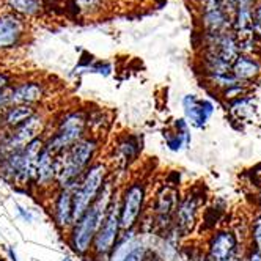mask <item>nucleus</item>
<instances>
[{
  "label": "nucleus",
  "instance_id": "obj_1",
  "mask_svg": "<svg viewBox=\"0 0 261 261\" xmlns=\"http://www.w3.org/2000/svg\"><path fill=\"white\" fill-rule=\"evenodd\" d=\"M114 186L107 179L104 188L101 189L98 198L93 201L91 206L72 223L69 233V247L74 253L87 255L91 250L93 241L96 238V233L102 223V219L107 213L109 204L114 198Z\"/></svg>",
  "mask_w": 261,
  "mask_h": 261
},
{
  "label": "nucleus",
  "instance_id": "obj_2",
  "mask_svg": "<svg viewBox=\"0 0 261 261\" xmlns=\"http://www.w3.org/2000/svg\"><path fill=\"white\" fill-rule=\"evenodd\" d=\"M107 165L104 162H93L85 170L81 184L72 192V216L76 222L93 204L107 181Z\"/></svg>",
  "mask_w": 261,
  "mask_h": 261
},
{
  "label": "nucleus",
  "instance_id": "obj_3",
  "mask_svg": "<svg viewBox=\"0 0 261 261\" xmlns=\"http://www.w3.org/2000/svg\"><path fill=\"white\" fill-rule=\"evenodd\" d=\"M87 129V115L82 110H72L63 114L59 120L55 133L44 140V148L50 154H59L84 137Z\"/></svg>",
  "mask_w": 261,
  "mask_h": 261
},
{
  "label": "nucleus",
  "instance_id": "obj_4",
  "mask_svg": "<svg viewBox=\"0 0 261 261\" xmlns=\"http://www.w3.org/2000/svg\"><path fill=\"white\" fill-rule=\"evenodd\" d=\"M120 201L115 198H112V203L109 204L107 213L102 219L101 227L96 233V238L93 241V252L96 256H106L110 255L112 249L115 247L117 241L120 238Z\"/></svg>",
  "mask_w": 261,
  "mask_h": 261
},
{
  "label": "nucleus",
  "instance_id": "obj_5",
  "mask_svg": "<svg viewBox=\"0 0 261 261\" xmlns=\"http://www.w3.org/2000/svg\"><path fill=\"white\" fill-rule=\"evenodd\" d=\"M145 184L142 181H133L127 184L120 200V227L121 230H133L143 211L145 204Z\"/></svg>",
  "mask_w": 261,
  "mask_h": 261
},
{
  "label": "nucleus",
  "instance_id": "obj_6",
  "mask_svg": "<svg viewBox=\"0 0 261 261\" xmlns=\"http://www.w3.org/2000/svg\"><path fill=\"white\" fill-rule=\"evenodd\" d=\"M27 35V21L11 11L0 13V50L19 46Z\"/></svg>",
  "mask_w": 261,
  "mask_h": 261
},
{
  "label": "nucleus",
  "instance_id": "obj_7",
  "mask_svg": "<svg viewBox=\"0 0 261 261\" xmlns=\"http://www.w3.org/2000/svg\"><path fill=\"white\" fill-rule=\"evenodd\" d=\"M182 109L188 124H192L197 129L206 126L210 118L214 114V104L208 99H198L195 95H186L182 98Z\"/></svg>",
  "mask_w": 261,
  "mask_h": 261
},
{
  "label": "nucleus",
  "instance_id": "obj_8",
  "mask_svg": "<svg viewBox=\"0 0 261 261\" xmlns=\"http://www.w3.org/2000/svg\"><path fill=\"white\" fill-rule=\"evenodd\" d=\"M46 96V85L41 81H22L10 87V106H35Z\"/></svg>",
  "mask_w": 261,
  "mask_h": 261
},
{
  "label": "nucleus",
  "instance_id": "obj_9",
  "mask_svg": "<svg viewBox=\"0 0 261 261\" xmlns=\"http://www.w3.org/2000/svg\"><path fill=\"white\" fill-rule=\"evenodd\" d=\"M208 256L213 261H231L238 256V239L231 231H217L211 236Z\"/></svg>",
  "mask_w": 261,
  "mask_h": 261
},
{
  "label": "nucleus",
  "instance_id": "obj_10",
  "mask_svg": "<svg viewBox=\"0 0 261 261\" xmlns=\"http://www.w3.org/2000/svg\"><path fill=\"white\" fill-rule=\"evenodd\" d=\"M52 214H54L55 225L60 230H68L72 227L74 216H72V192L71 191L59 189L57 195L54 197Z\"/></svg>",
  "mask_w": 261,
  "mask_h": 261
},
{
  "label": "nucleus",
  "instance_id": "obj_11",
  "mask_svg": "<svg viewBox=\"0 0 261 261\" xmlns=\"http://www.w3.org/2000/svg\"><path fill=\"white\" fill-rule=\"evenodd\" d=\"M197 211H198V201L195 194H189L176 206V230L182 234L188 236L195 225L197 220Z\"/></svg>",
  "mask_w": 261,
  "mask_h": 261
},
{
  "label": "nucleus",
  "instance_id": "obj_12",
  "mask_svg": "<svg viewBox=\"0 0 261 261\" xmlns=\"http://www.w3.org/2000/svg\"><path fill=\"white\" fill-rule=\"evenodd\" d=\"M178 192L172 186H165V188L158 194L154 201V213H156V222L161 223V220L165 219V222L170 223V217L173 211H176L178 206Z\"/></svg>",
  "mask_w": 261,
  "mask_h": 261
},
{
  "label": "nucleus",
  "instance_id": "obj_13",
  "mask_svg": "<svg viewBox=\"0 0 261 261\" xmlns=\"http://www.w3.org/2000/svg\"><path fill=\"white\" fill-rule=\"evenodd\" d=\"M8 11L17 14L22 19H35L44 11V0H4Z\"/></svg>",
  "mask_w": 261,
  "mask_h": 261
},
{
  "label": "nucleus",
  "instance_id": "obj_14",
  "mask_svg": "<svg viewBox=\"0 0 261 261\" xmlns=\"http://www.w3.org/2000/svg\"><path fill=\"white\" fill-rule=\"evenodd\" d=\"M55 181V158L50 154L46 148L40 153L35 165V184L38 186H49Z\"/></svg>",
  "mask_w": 261,
  "mask_h": 261
},
{
  "label": "nucleus",
  "instance_id": "obj_15",
  "mask_svg": "<svg viewBox=\"0 0 261 261\" xmlns=\"http://www.w3.org/2000/svg\"><path fill=\"white\" fill-rule=\"evenodd\" d=\"M261 71L259 63L249 57V55H238L231 63V74L238 79V82L255 79Z\"/></svg>",
  "mask_w": 261,
  "mask_h": 261
},
{
  "label": "nucleus",
  "instance_id": "obj_16",
  "mask_svg": "<svg viewBox=\"0 0 261 261\" xmlns=\"http://www.w3.org/2000/svg\"><path fill=\"white\" fill-rule=\"evenodd\" d=\"M36 110L35 106H10L4 114H0V118L4 120V124L8 126L10 129L16 127V126H19L22 124L25 120H29L32 115L36 114Z\"/></svg>",
  "mask_w": 261,
  "mask_h": 261
},
{
  "label": "nucleus",
  "instance_id": "obj_17",
  "mask_svg": "<svg viewBox=\"0 0 261 261\" xmlns=\"http://www.w3.org/2000/svg\"><path fill=\"white\" fill-rule=\"evenodd\" d=\"M203 24L206 25L208 32H217L222 33L230 25V17L223 8H211L204 10L203 14Z\"/></svg>",
  "mask_w": 261,
  "mask_h": 261
},
{
  "label": "nucleus",
  "instance_id": "obj_18",
  "mask_svg": "<svg viewBox=\"0 0 261 261\" xmlns=\"http://www.w3.org/2000/svg\"><path fill=\"white\" fill-rule=\"evenodd\" d=\"M117 150H118V154L121 158L120 161L123 162V165H127L129 162L136 161V158L139 156V153L142 150V146H140L137 137H134V136H126V137H123L118 142Z\"/></svg>",
  "mask_w": 261,
  "mask_h": 261
},
{
  "label": "nucleus",
  "instance_id": "obj_19",
  "mask_svg": "<svg viewBox=\"0 0 261 261\" xmlns=\"http://www.w3.org/2000/svg\"><path fill=\"white\" fill-rule=\"evenodd\" d=\"M164 139H165L167 148L173 153H178V151L184 150V148H188L192 140L189 129L175 130V133H164Z\"/></svg>",
  "mask_w": 261,
  "mask_h": 261
},
{
  "label": "nucleus",
  "instance_id": "obj_20",
  "mask_svg": "<svg viewBox=\"0 0 261 261\" xmlns=\"http://www.w3.org/2000/svg\"><path fill=\"white\" fill-rule=\"evenodd\" d=\"M76 2V7L82 11H96L99 8H102V2L104 0H74Z\"/></svg>",
  "mask_w": 261,
  "mask_h": 261
},
{
  "label": "nucleus",
  "instance_id": "obj_21",
  "mask_svg": "<svg viewBox=\"0 0 261 261\" xmlns=\"http://www.w3.org/2000/svg\"><path fill=\"white\" fill-rule=\"evenodd\" d=\"M143 253H145V246L139 241L137 244L126 253L123 261H143Z\"/></svg>",
  "mask_w": 261,
  "mask_h": 261
},
{
  "label": "nucleus",
  "instance_id": "obj_22",
  "mask_svg": "<svg viewBox=\"0 0 261 261\" xmlns=\"http://www.w3.org/2000/svg\"><path fill=\"white\" fill-rule=\"evenodd\" d=\"M252 242L255 244V250L261 252V214L255 219L252 225Z\"/></svg>",
  "mask_w": 261,
  "mask_h": 261
},
{
  "label": "nucleus",
  "instance_id": "obj_23",
  "mask_svg": "<svg viewBox=\"0 0 261 261\" xmlns=\"http://www.w3.org/2000/svg\"><path fill=\"white\" fill-rule=\"evenodd\" d=\"M143 261H167L165 256L153 247H145V253H143Z\"/></svg>",
  "mask_w": 261,
  "mask_h": 261
},
{
  "label": "nucleus",
  "instance_id": "obj_24",
  "mask_svg": "<svg viewBox=\"0 0 261 261\" xmlns=\"http://www.w3.org/2000/svg\"><path fill=\"white\" fill-rule=\"evenodd\" d=\"M91 72H98L101 76H110L112 74V65L109 62H98L96 65H91Z\"/></svg>",
  "mask_w": 261,
  "mask_h": 261
},
{
  "label": "nucleus",
  "instance_id": "obj_25",
  "mask_svg": "<svg viewBox=\"0 0 261 261\" xmlns=\"http://www.w3.org/2000/svg\"><path fill=\"white\" fill-rule=\"evenodd\" d=\"M244 91V87H242V84H236L227 90H223V95H225L227 99H231V98H238L241 96V93Z\"/></svg>",
  "mask_w": 261,
  "mask_h": 261
},
{
  "label": "nucleus",
  "instance_id": "obj_26",
  "mask_svg": "<svg viewBox=\"0 0 261 261\" xmlns=\"http://www.w3.org/2000/svg\"><path fill=\"white\" fill-rule=\"evenodd\" d=\"M10 107V88L7 90H0V114Z\"/></svg>",
  "mask_w": 261,
  "mask_h": 261
},
{
  "label": "nucleus",
  "instance_id": "obj_27",
  "mask_svg": "<svg viewBox=\"0 0 261 261\" xmlns=\"http://www.w3.org/2000/svg\"><path fill=\"white\" fill-rule=\"evenodd\" d=\"M13 85V76L8 71H0V90H7Z\"/></svg>",
  "mask_w": 261,
  "mask_h": 261
},
{
  "label": "nucleus",
  "instance_id": "obj_28",
  "mask_svg": "<svg viewBox=\"0 0 261 261\" xmlns=\"http://www.w3.org/2000/svg\"><path fill=\"white\" fill-rule=\"evenodd\" d=\"M16 208H17V214H19L25 222H29V223H30V222H33V214H32L29 210L22 208L21 204H16Z\"/></svg>",
  "mask_w": 261,
  "mask_h": 261
},
{
  "label": "nucleus",
  "instance_id": "obj_29",
  "mask_svg": "<svg viewBox=\"0 0 261 261\" xmlns=\"http://www.w3.org/2000/svg\"><path fill=\"white\" fill-rule=\"evenodd\" d=\"M253 24L261 27V5L256 7L255 11H253Z\"/></svg>",
  "mask_w": 261,
  "mask_h": 261
},
{
  "label": "nucleus",
  "instance_id": "obj_30",
  "mask_svg": "<svg viewBox=\"0 0 261 261\" xmlns=\"http://www.w3.org/2000/svg\"><path fill=\"white\" fill-rule=\"evenodd\" d=\"M247 261H261V252L252 249L250 253H249V256H247Z\"/></svg>",
  "mask_w": 261,
  "mask_h": 261
},
{
  "label": "nucleus",
  "instance_id": "obj_31",
  "mask_svg": "<svg viewBox=\"0 0 261 261\" xmlns=\"http://www.w3.org/2000/svg\"><path fill=\"white\" fill-rule=\"evenodd\" d=\"M7 253H8V256H10V259L11 261H17V255H16V252H14V247H8L7 249Z\"/></svg>",
  "mask_w": 261,
  "mask_h": 261
},
{
  "label": "nucleus",
  "instance_id": "obj_32",
  "mask_svg": "<svg viewBox=\"0 0 261 261\" xmlns=\"http://www.w3.org/2000/svg\"><path fill=\"white\" fill-rule=\"evenodd\" d=\"M234 261H247V258H242V256H239V255H238V256L234 258Z\"/></svg>",
  "mask_w": 261,
  "mask_h": 261
},
{
  "label": "nucleus",
  "instance_id": "obj_33",
  "mask_svg": "<svg viewBox=\"0 0 261 261\" xmlns=\"http://www.w3.org/2000/svg\"><path fill=\"white\" fill-rule=\"evenodd\" d=\"M191 261H203V259H198L197 256H191Z\"/></svg>",
  "mask_w": 261,
  "mask_h": 261
},
{
  "label": "nucleus",
  "instance_id": "obj_34",
  "mask_svg": "<svg viewBox=\"0 0 261 261\" xmlns=\"http://www.w3.org/2000/svg\"><path fill=\"white\" fill-rule=\"evenodd\" d=\"M63 261H71V258H68V256H66V258H63Z\"/></svg>",
  "mask_w": 261,
  "mask_h": 261
}]
</instances>
